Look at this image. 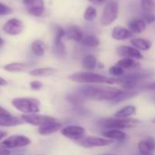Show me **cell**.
<instances>
[{
  "label": "cell",
  "instance_id": "7c38bea8",
  "mask_svg": "<svg viewBox=\"0 0 155 155\" xmlns=\"http://www.w3.org/2000/svg\"><path fill=\"white\" fill-rule=\"evenodd\" d=\"M61 133L63 136L66 138L71 139V140H79L81 139L84 133H85V129L81 126L78 125H69L61 130Z\"/></svg>",
  "mask_w": 155,
  "mask_h": 155
},
{
  "label": "cell",
  "instance_id": "ba28073f",
  "mask_svg": "<svg viewBox=\"0 0 155 155\" xmlns=\"http://www.w3.org/2000/svg\"><path fill=\"white\" fill-rule=\"evenodd\" d=\"M54 30H55V39H54V53L58 57H65L66 55V48L65 45L62 41L64 35H65V29H63L61 27L55 25L54 26Z\"/></svg>",
  "mask_w": 155,
  "mask_h": 155
},
{
  "label": "cell",
  "instance_id": "7dc6e473",
  "mask_svg": "<svg viewBox=\"0 0 155 155\" xmlns=\"http://www.w3.org/2000/svg\"><path fill=\"white\" fill-rule=\"evenodd\" d=\"M152 122H153V123H155V119H153V120H152Z\"/></svg>",
  "mask_w": 155,
  "mask_h": 155
},
{
  "label": "cell",
  "instance_id": "ac0fdd59",
  "mask_svg": "<svg viewBox=\"0 0 155 155\" xmlns=\"http://www.w3.org/2000/svg\"><path fill=\"white\" fill-rule=\"evenodd\" d=\"M129 29L133 34H140L146 28V23L143 19H133L128 23Z\"/></svg>",
  "mask_w": 155,
  "mask_h": 155
},
{
  "label": "cell",
  "instance_id": "603a6c76",
  "mask_svg": "<svg viewBox=\"0 0 155 155\" xmlns=\"http://www.w3.org/2000/svg\"><path fill=\"white\" fill-rule=\"evenodd\" d=\"M117 65L121 67L123 69H135L140 67V64L138 61L130 58H123L117 62Z\"/></svg>",
  "mask_w": 155,
  "mask_h": 155
},
{
  "label": "cell",
  "instance_id": "52a82bcc",
  "mask_svg": "<svg viewBox=\"0 0 155 155\" xmlns=\"http://www.w3.org/2000/svg\"><path fill=\"white\" fill-rule=\"evenodd\" d=\"M31 143L30 139L23 135H16L8 137V139L4 140L0 142V148L4 149H13V148H19L25 147Z\"/></svg>",
  "mask_w": 155,
  "mask_h": 155
},
{
  "label": "cell",
  "instance_id": "7a4b0ae2",
  "mask_svg": "<svg viewBox=\"0 0 155 155\" xmlns=\"http://www.w3.org/2000/svg\"><path fill=\"white\" fill-rule=\"evenodd\" d=\"M68 79L72 81L84 84H119V78H109L93 72H78L71 74Z\"/></svg>",
  "mask_w": 155,
  "mask_h": 155
},
{
  "label": "cell",
  "instance_id": "44dd1931",
  "mask_svg": "<svg viewBox=\"0 0 155 155\" xmlns=\"http://www.w3.org/2000/svg\"><path fill=\"white\" fill-rule=\"evenodd\" d=\"M24 121L22 119L14 117L12 115L7 116V117H0V126L3 127H12L17 126L19 124H22Z\"/></svg>",
  "mask_w": 155,
  "mask_h": 155
},
{
  "label": "cell",
  "instance_id": "9c48e42d",
  "mask_svg": "<svg viewBox=\"0 0 155 155\" xmlns=\"http://www.w3.org/2000/svg\"><path fill=\"white\" fill-rule=\"evenodd\" d=\"M78 143L80 145L85 147V148H93V147H103V146H108L112 143L111 140L108 139H103V138H98V137H92V136H88V137H81V139L77 140Z\"/></svg>",
  "mask_w": 155,
  "mask_h": 155
},
{
  "label": "cell",
  "instance_id": "7402d4cb",
  "mask_svg": "<svg viewBox=\"0 0 155 155\" xmlns=\"http://www.w3.org/2000/svg\"><path fill=\"white\" fill-rule=\"evenodd\" d=\"M138 148L143 154L150 153V151L155 150V140L153 138H148L146 140L140 141Z\"/></svg>",
  "mask_w": 155,
  "mask_h": 155
},
{
  "label": "cell",
  "instance_id": "e575fe53",
  "mask_svg": "<svg viewBox=\"0 0 155 155\" xmlns=\"http://www.w3.org/2000/svg\"><path fill=\"white\" fill-rule=\"evenodd\" d=\"M143 20L146 24H151L155 22V14H153L152 12H146L143 17Z\"/></svg>",
  "mask_w": 155,
  "mask_h": 155
},
{
  "label": "cell",
  "instance_id": "6da1fadb",
  "mask_svg": "<svg viewBox=\"0 0 155 155\" xmlns=\"http://www.w3.org/2000/svg\"><path fill=\"white\" fill-rule=\"evenodd\" d=\"M122 91L115 88H101L91 85H86L81 88L80 94L85 99H91L95 101H112Z\"/></svg>",
  "mask_w": 155,
  "mask_h": 155
},
{
  "label": "cell",
  "instance_id": "74e56055",
  "mask_svg": "<svg viewBox=\"0 0 155 155\" xmlns=\"http://www.w3.org/2000/svg\"><path fill=\"white\" fill-rule=\"evenodd\" d=\"M141 89H145L147 91H155V82L147 83L141 86Z\"/></svg>",
  "mask_w": 155,
  "mask_h": 155
},
{
  "label": "cell",
  "instance_id": "277c9868",
  "mask_svg": "<svg viewBox=\"0 0 155 155\" xmlns=\"http://www.w3.org/2000/svg\"><path fill=\"white\" fill-rule=\"evenodd\" d=\"M119 15V4L115 0H110L107 2L101 18V23L102 26H110L118 18Z\"/></svg>",
  "mask_w": 155,
  "mask_h": 155
},
{
  "label": "cell",
  "instance_id": "bcb514c9",
  "mask_svg": "<svg viewBox=\"0 0 155 155\" xmlns=\"http://www.w3.org/2000/svg\"><path fill=\"white\" fill-rule=\"evenodd\" d=\"M143 155H151V154H150V153H145V154H143Z\"/></svg>",
  "mask_w": 155,
  "mask_h": 155
},
{
  "label": "cell",
  "instance_id": "8d00e7d4",
  "mask_svg": "<svg viewBox=\"0 0 155 155\" xmlns=\"http://www.w3.org/2000/svg\"><path fill=\"white\" fill-rule=\"evenodd\" d=\"M42 87H43V84L40 81H31L30 82V88L33 91H39V90L42 89Z\"/></svg>",
  "mask_w": 155,
  "mask_h": 155
},
{
  "label": "cell",
  "instance_id": "4dcf8cb0",
  "mask_svg": "<svg viewBox=\"0 0 155 155\" xmlns=\"http://www.w3.org/2000/svg\"><path fill=\"white\" fill-rule=\"evenodd\" d=\"M66 99L69 103L75 106H80L81 104L84 102V100H85V98L81 94H69L67 96Z\"/></svg>",
  "mask_w": 155,
  "mask_h": 155
},
{
  "label": "cell",
  "instance_id": "83f0119b",
  "mask_svg": "<svg viewBox=\"0 0 155 155\" xmlns=\"http://www.w3.org/2000/svg\"><path fill=\"white\" fill-rule=\"evenodd\" d=\"M97 58L93 55H87L82 59V66L88 70H93L97 67Z\"/></svg>",
  "mask_w": 155,
  "mask_h": 155
},
{
  "label": "cell",
  "instance_id": "cb8c5ba5",
  "mask_svg": "<svg viewBox=\"0 0 155 155\" xmlns=\"http://www.w3.org/2000/svg\"><path fill=\"white\" fill-rule=\"evenodd\" d=\"M138 94H139V92L136 91H134V90H128L126 91H122L115 99H113L111 101V102L113 104H117V103H120L121 101H127L129 99H131V98L137 96Z\"/></svg>",
  "mask_w": 155,
  "mask_h": 155
},
{
  "label": "cell",
  "instance_id": "f35d334b",
  "mask_svg": "<svg viewBox=\"0 0 155 155\" xmlns=\"http://www.w3.org/2000/svg\"><path fill=\"white\" fill-rule=\"evenodd\" d=\"M91 3H92L93 5H96V6H101L105 3H107L108 0H89Z\"/></svg>",
  "mask_w": 155,
  "mask_h": 155
},
{
  "label": "cell",
  "instance_id": "4fadbf2b",
  "mask_svg": "<svg viewBox=\"0 0 155 155\" xmlns=\"http://www.w3.org/2000/svg\"><path fill=\"white\" fill-rule=\"evenodd\" d=\"M117 52L123 58H130L133 59H142L143 56L136 48L130 46H120L117 48Z\"/></svg>",
  "mask_w": 155,
  "mask_h": 155
},
{
  "label": "cell",
  "instance_id": "e0dca14e",
  "mask_svg": "<svg viewBox=\"0 0 155 155\" xmlns=\"http://www.w3.org/2000/svg\"><path fill=\"white\" fill-rule=\"evenodd\" d=\"M153 73L151 71H143V72H137V73H130L127 75H122L120 76L121 80H131V81H140L152 77Z\"/></svg>",
  "mask_w": 155,
  "mask_h": 155
},
{
  "label": "cell",
  "instance_id": "f546056e",
  "mask_svg": "<svg viewBox=\"0 0 155 155\" xmlns=\"http://www.w3.org/2000/svg\"><path fill=\"white\" fill-rule=\"evenodd\" d=\"M81 43L83 46H85V47L95 48V47L100 46L101 41H100V39H99L97 37H95V36L88 35V36L83 37V38H82V40L81 41Z\"/></svg>",
  "mask_w": 155,
  "mask_h": 155
},
{
  "label": "cell",
  "instance_id": "4316f807",
  "mask_svg": "<svg viewBox=\"0 0 155 155\" xmlns=\"http://www.w3.org/2000/svg\"><path fill=\"white\" fill-rule=\"evenodd\" d=\"M135 113H136V108L134 106L130 105V106H126V107L120 109V110H118L114 114V117H116V118H129Z\"/></svg>",
  "mask_w": 155,
  "mask_h": 155
},
{
  "label": "cell",
  "instance_id": "7bdbcfd3",
  "mask_svg": "<svg viewBox=\"0 0 155 155\" xmlns=\"http://www.w3.org/2000/svg\"><path fill=\"white\" fill-rule=\"evenodd\" d=\"M7 135H8V133H7L6 131L0 130V141H1V140H2V139H4Z\"/></svg>",
  "mask_w": 155,
  "mask_h": 155
},
{
  "label": "cell",
  "instance_id": "d6986e66",
  "mask_svg": "<svg viewBox=\"0 0 155 155\" xmlns=\"http://www.w3.org/2000/svg\"><path fill=\"white\" fill-rule=\"evenodd\" d=\"M57 72V69L50 67L38 68L29 71V74L34 77H49L54 75Z\"/></svg>",
  "mask_w": 155,
  "mask_h": 155
},
{
  "label": "cell",
  "instance_id": "8992f818",
  "mask_svg": "<svg viewBox=\"0 0 155 155\" xmlns=\"http://www.w3.org/2000/svg\"><path fill=\"white\" fill-rule=\"evenodd\" d=\"M24 122L34 125V126H43L54 121H57V119L51 116L48 115H40L37 113H32V114H24L22 115V118Z\"/></svg>",
  "mask_w": 155,
  "mask_h": 155
},
{
  "label": "cell",
  "instance_id": "ffe728a7",
  "mask_svg": "<svg viewBox=\"0 0 155 155\" xmlns=\"http://www.w3.org/2000/svg\"><path fill=\"white\" fill-rule=\"evenodd\" d=\"M102 135L105 136L108 139L116 140H119V141H122L127 138V134L125 132H123V131H121L120 130H116V129L108 130L106 131H103Z\"/></svg>",
  "mask_w": 155,
  "mask_h": 155
},
{
  "label": "cell",
  "instance_id": "836d02e7",
  "mask_svg": "<svg viewBox=\"0 0 155 155\" xmlns=\"http://www.w3.org/2000/svg\"><path fill=\"white\" fill-rule=\"evenodd\" d=\"M109 72H110V74H111L113 76H116V77H120V76L124 75V69L121 67H120L119 65H117V64L110 67V69H109Z\"/></svg>",
  "mask_w": 155,
  "mask_h": 155
},
{
  "label": "cell",
  "instance_id": "d590c367",
  "mask_svg": "<svg viewBox=\"0 0 155 155\" xmlns=\"http://www.w3.org/2000/svg\"><path fill=\"white\" fill-rule=\"evenodd\" d=\"M12 13V8L6 6L5 4L0 3V15L1 16H6V15H9Z\"/></svg>",
  "mask_w": 155,
  "mask_h": 155
},
{
  "label": "cell",
  "instance_id": "5b68a950",
  "mask_svg": "<svg viewBox=\"0 0 155 155\" xmlns=\"http://www.w3.org/2000/svg\"><path fill=\"white\" fill-rule=\"evenodd\" d=\"M137 123H139V120L134 119L115 117V118H110L104 120L102 125L107 129H125V128H132Z\"/></svg>",
  "mask_w": 155,
  "mask_h": 155
},
{
  "label": "cell",
  "instance_id": "f6af8a7d",
  "mask_svg": "<svg viewBox=\"0 0 155 155\" xmlns=\"http://www.w3.org/2000/svg\"><path fill=\"white\" fill-rule=\"evenodd\" d=\"M151 101H154V102H155V95H154V96H152V97H151Z\"/></svg>",
  "mask_w": 155,
  "mask_h": 155
},
{
  "label": "cell",
  "instance_id": "b9f144b4",
  "mask_svg": "<svg viewBox=\"0 0 155 155\" xmlns=\"http://www.w3.org/2000/svg\"><path fill=\"white\" fill-rule=\"evenodd\" d=\"M8 84V82L4 79V78H1V77H0V86H7Z\"/></svg>",
  "mask_w": 155,
  "mask_h": 155
},
{
  "label": "cell",
  "instance_id": "8fae6325",
  "mask_svg": "<svg viewBox=\"0 0 155 155\" xmlns=\"http://www.w3.org/2000/svg\"><path fill=\"white\" fill-rule=\"evenodd\" d=\"M23 29H24V24L20 19L18 18H11L8 20L3 26L4 32L10 36L19 35L23 32Z\"/></svg>",
  "mask_w": 155,
  "mask_h": 155
},
{
  "label": "cell",
  "instance_id": "2e32d148",
  "mask_svg": "<svg viewBox=\"0 0 155 155\" xmlns=\"http://www.w3.org/2000/svg\"><path fill=\"white\" fill-rule=\"evenodd\" d=\"M61 127H62V124L60 122H58V120H57V121L40 126L38 129V133L43 135V136L50 135V134L55 133L58 130H59L61 129Z\"/></svg>",
  "mask_w": 155,
  "mask_h": 155
},
{
  "label": "cell",
  "instance_id": "ee69618b",
  "mask_svg": "<svg viewBox=\"0 0 155 155\" xmlns=\"http://www.w3.org/2000/svg\"><path fill=\"white\" fill-rule=\"evenodd\" d=\"M4 44H5V40H4L3 38H0V48L3 47V46H4Z\"/></svg>",
  "mask_w": 155,
  "mask_h": 155
},
{
  "label": "cell",
  "instance_id": "c3c4849f",
  "mask_svg": "<svg viewBox=\"0 0 155 155\" xmlns=\"http://www.w3.org/2000/svg\"><path fill=\"white\" fill-rule=\"evenodd\" d=\"M108 155H112V154H108Z\"/></svg>",
  "mask_w": 155,
  "mask_h": 155
},
{
  "label": "cell",
  "instance_id": "30bf717a",
  "mask_svg": "<svg viewBox=\"0 0 155 155\" xmlns=\"http://www.w3.org/2000/svg\"><path fill=\"white\" fill-rule=\"evenodd\" d=\"M28 12L34 17H41L45 11L44 0H23Z\"/></svg>",
  "mask_w": 155,
  "mask_h": 155
},
{
  "label": "cell",
  "instance_id": "9a60e30c",
  "mask_svg": "<svg viewBox=\"0 0 155 155\" xmlns=\"http://www.w3.org/2000/svg\"><path fill=\"white\" fill-rule=\"evenodd\" d=\"M111 37L115 40H125V39H128L130 38H132L133 33L130 29H127L123 27L118 26L112 29Z\"/></svg>",
  "mask_w": 155,
  "mask_h": 155
},
{
  "label": "cell",
  "instance_id": "3957f363",
  "mask_svg": "<svg viewBox=\"0 0 155 155\" xmlns=\"http://www.w3.org/2000/svg\"><path fill=\"white\" fill-rule=\"evenodd\" d=\"M12 105L24 114L38 113L40 110V102L33 98H16L12 100Z\"/></svg>",
  "mask_w": 155,
  "mask_h": 155
},
{
  "label": "cell",
  "instance_id": "1f68e13d",
  "mask_svg": "<svg viewBox=\"0 0 155 155\" xmlns=\"http://www.w3.org/2000/svg\"><path fill=\"white\" fill-rule=\"evenodd\" d=\"M84 19L86 21H93L97 17V10L94 7L89 6L84 12Z\"/></svg>",
  "mask_w": 155,
  "mask_h": 155
},
{
  "label": "cell",
  "instance_id": "d4e9b609",
  "mask_svg": "<svg viewBox=\"0 0 155 155\" xmlns=\"http://www.w3.org/2000/svg\"><path fill=\"white\" fill-rule=\"evenodd\" d=\"M29 67V64L28 63H21V62H13L6 65L4 67V69L8 72H20L25 69H27Z\"/></svg>",
  "mask_w": 155,
  "mask_h": 155
},
{
  "label": "cell",
  "instance_id": "60d3db41",
  "mask_svg": "<svg viewBox=\"0 0 155 155\" xmlns=\"http://www.w3.org/2000/svg\"><path fill=\"white\" fill-rule=\"evenodd\" d=\"M10 151L8 149H4V148H0V155H9Z\"/></svg>",
  "mask_w": 155,
  "mask_h": 155
},
{
  "label": "cell",
  "instance_id": "f1b7e54d",
  "mask_svg": "<svg viewBox=\"0 0 155 155\" xmlns=\"http://www.w3.org/2000/svg\"><path fill=\"white\" fill-rule=\"evenodd\" d=\"M31 50L37 57H42L45 54V43L42 40H35L31 44Z\"/></svg>",
  "mask_w": 155,
  "mask_h": 155
},
{
  "label": "cell",
  "instance_id": "484cf974",
  "mask_svg": "<svg viewBox=\"0 0 155 155\" xmlns=\"http://www.w3.org/2000/svg\"><path fill=\"white\" fill-rule=\"evenodd\" d=\"M130 44L137 49L143 50V51L149 50L151 47V43L143 38H133L130 40Z\"/></svg>",
  "mask_w": 155,
  "mask_h": 155
},
{
  "label": "cell",
  "instance_id": "5bb4252c",
  "mask_svg": "<svg viewBox=\"0 0 155 155\" xmlns=\"http://www.w3.org/2000/svg\"><path fill=\"white\" fill-rule=\"evenodd\" d=\"M82 29L78 26H70L65 30L64 38L69 40H74L76 42H81L83 38Z\"/></svg>",
  "mask_w": 155,
  "mask_h": 155
},
{
  "label": "cell",
  "instance_id": "ab89813d",
  "mask_svg": "<svg viewBox=\"0 0 155 155\" xmlns=\"http://www.w3.org/2000/svg\"><path fill=\"white\" fill-rule=\"evenodd\" d=\"M11 115L9 113V111H8L6 109L2 108V107H0V117H7V116H9Z\"/></svg>",
  "mask_w": 155,
  "mask_h": 155
},
{
  "label": "cell",
  "instance_id": "d6a6232c",
  "mask_svg": "<svg viewBox=\"0 0 155 155\" xmlns=\"http://www.w3.org/2000/svg\"><path fill=\"white\" fill-rule=\"evenodd\" d=\"M140 6L145 12H153L155 10V0H141Z\"/></svg>",
  "mask_w": 155,
  "mask_h": 155
}]
</instances>
